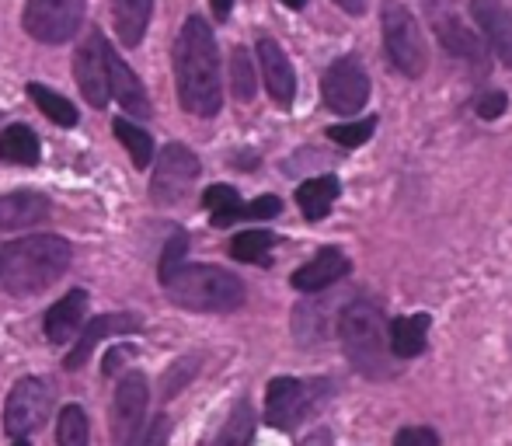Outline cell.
Masks as SVG:
<instances>
[{"label":"cell","mask_w":512,"mask_h":446,"mask_svg":"<svg viewBox=\"0 0 512 446\" xmlns=\"http://www.w3.org/2000/svg\"><path fill=\"white\" fill-rule=\"evenodd\" d=\"M185 251H189V237H185L182 230H175V234H171V241L164 244V255H161V279L168 276V272H175L178 265L185 262Z\"/></svg>","instance_id":"cell-34"},{"label":"cell","mask_w":512,"mask_h":446,"mask_svg":"<svg viewBox=\"0 0 512 446\" xmlns=\"http://www.w3.org/2000/svg\"><path fill=\"white\" fill-rule=\"evenodd\" d=\"M230 84H234L237 102H251V98H255V63H251L248 49H241V46L230 56Z\"/></svg>","instance_id":"cell-33"},{"label":"cell","mask_w":512,"mask_h":446,"mask_svg":"<svg viewBox=\"0 0 512 446\" xmlns=\"http://www.w3.org/2000/svg\"><path fill=\"white\" fill-rule=\"evenodd\" d=\"M112 133L119 136V143L129 150V157H133V164L140 171L154 161V140H150V133L143 126H136V122H129V119H115Z\"/></svg>","instance_id":"cell-28"},{"label":"cell","mask_w":512,"mask_h":446,"mask_svg":"<svg viewBox=\"0 0 512 446\" xmlns=\"http://www.w3.org/2000/svg\"><path fill=\"white\" fill-rule=\"evenodd\" d=\"M175 307L199 314H227L244 304V283L220 265H178L161 279Z\"/></svg>","instance_id":"cell-4"},{"label":"cell","mask_w":512,"mask_h":446,"mask_svg":"<svg viewBox=\"0 0 512 446\" xmlns=\"http://www.w3.org/2000/svg\"><path fill=\"white\" fill-rule=\"evenodd\" d=\"M321 384H304L293 377H276L265 391V419L276 429H293L300 419H307L317 408L321 394H314Z\"/></svg>","instance_id":"cell-10"},{"label":"cell","mask_w":512,"mask_h":446,"mask_svg":"<svg viewBox=\"0 0 512 446\" xmlns=\"http://www.w3.org/2000/svg\"><path fill=\"white\" fill-rule=\"evenodd\" d=\"M70 244L56 234H32L0 248V286L14 297L49 290L70 265Z\"/></svg>","instance_id":"cell-2"},{"label":"cell","mask_w":512,"mask_h":446,"mask_svg":"<svg viewBox=\"0 0 512 446\" xmlns=\"http://www.w3.org/2000/svg\"><path fill=\"white\" fill-rule=\"evenodd\" d=\"M147 401H150L147 377L136 373V370L126 373L122 384H119V391H115V401H112V440H115V446H133V440L143 429Z\"/></svg>","instance_id":"cell-12"},{"label":"cell","mask_w":512,"mask_h":446,"mask_svg":"<svg viewBox=\"0 0 512 446\" xmlns=\"http://www.w3.org/2000/svg\"><path fill=\"white\" fill-rule=\"evenodd\" d=\"M14 446H28V443H25V440H18V443H14Z\"/></svg>","instance_id":"cell-43"},{"label":"cell","mask_w":512,"mask_h":446,"mask_svg":"<svg viewBox=\"0 0 512 446\" xmlns=\"http://www.w3.org/2000/svg\"><path fill=\"white\" fill-rule=\"evenodd\" d=\"M175 81L182 109L199 119H213L223 105L220 56L203 18H189L175 39Z\"/></svg>","instance_id":"cell-1"},{"label":"cell","mask_w":512,"mask_h":446,"mask_svg":"<svg viewBox=\"0 0 512 446\" xmlns=\"http://www.w3.org/2000/svg\"><path fill=\"white\" fill-rule=\"evenodd\" d=\"M49 405H53V394H49L46 380L25 377L11 387L4 405V429L14 440H25L28 433L42 426L49 419Z\"/></svg>","instance_id":"cell-9"},{"label":"cell","mask_w":512,"mask_h":446,"mask_svg":"<svg viewBox=\"0 0 512 446\" xmlns=\"http://www.w3.org/2000/svg\"><path fill=\"white\" fill-rule=\"evenodd\" d=\"M338 338H342V349L349 356V363L363 377L387 380L398 373V359L391 352L387 318L380 311V304H373L366 297H352L342 307V314H338Z\"/></svg>","instance_id":"cell-3"},{"label":"cell","mask_w":512,"mask_h":446,"mask_svg":"<svg viewBox=\"0 0 512 446\" xmlns=\"http://www.w3.org/2000/svg\"><path fill=\"white\" fill-rule=\"evenodd\" d=\"M258 67H262V77H265V88H269L272 102L290 109L293 98H297V70L293 63L286 60L283 46L269 35L258 39Z\"/></svg>","instance_id":"cell-15"},{"label":"cell","mask_w":512,"mask_h":446,"mask_svg":"<svg viewBox=\"0 0 512 446\" xmlns=\"http://www.w3.org/2000/svg\"><path fill=\"white\" fill-rule=\"evenodd\" d=\"M203 206L213 213L216 227H230L234 220H241V196L230 185H209L203 192Z\"/></svg>","instance_id":"cell-29"},{"label":"cell","mask_w":512,"mask_h":446,"mask_svg":"<svg viewBox=\"0 0 512 446\" xmlns=\"http://www.w3.org/2000/svg\"><path fill=\"white\" fill-rule=\"evenodd\" d=\"M331 325H338L335 304H324V300H310V304L293 307V332L304 345L324 342L331 332Z\"/></svg>","instance_id":"cell-23"},{"label":"cell","mask_w":512,"mask_h":446,"mask_svg":"<svg viewBox=\"0 0 512 446\" xmlns=\"http://www.w3.org/2000/svg\"><path fill=\"white\" fill-rule=\"evenodd\" d=\"M49 217V203L39 192H11L0 196V230H21L35 227Z\"/></svg>","instance_id":"cell-21"},{"label":"cell","mask_w":512,"mask_h":446,"mask_svg":"<svg viewBox=\"0 0 512 446\" xmlns=\"http://www.w3.org/2000/svg\"><path fill=\"white\" fill-rule=\"evenodd\" d=\"M88 0H28L21 25L35 42L46 46H60V42L74 39V32L81 28Z\"/></svg>","instance_id":"cell-6"},{"label":"cell","mask_w":512,"mask_h":446,"mask_svg":"<svg viewBox=\"0 0 512 446\" xmlns=\"http://www.w3.org/2000/svg\"><path fill=\"white\" fill-rule=\"evenodd\" d=\"M338 199V178L335 175H321V178H310L297 189V203L304 210L307 220H324L331 213Z\"/></svg>","instance_id":"cell-24"},{"label":"cell","mask_w":512,"mask_h":446,"mask_svg":"<svg viewBox=\"0 0 512 446\" xmlns=\"http://www.w3.org/2000/svg\"><path fill=\"white\" fill-rule=\"evenodd\" d=\"M272 244H276V237H272L269 230H262V227L241 230V234L230 241V255H234L237 262H265Z\"/></svg>","instance_id":"cell-30"},{"label":"cell","mask_w":512,"mask_h":446,"mask_svg":"<svg viewBox=\"0 0 512 446\" xmlns=\"http://www.w3.org/2000/svg\"><path fill=\"white\" fill-rule=\"evenodd\" d=\"M91 429H88V415L77 405H67L60 412V422H56V446H88Z\"/></svg>","instance_id":"cell-31"},{"label":"cell","mask_w":512,"mask_h":446,"mask_svg":"<svg viewBox=\"0 0 512 446\" xmlns=\"http://www.w3.org/2000/svg\"><path fill=\"white\" fill-rule=\"evenodd\" d=\"M342 11H349V14H363L366 11V0H335Z\"/></svg>","instance_id":"cell-41"},{"label":"cell","mask_w":512,"mask_h":446,"mask_svg":"<svg viewBox=\"0 0 512 446\" xmlns=\"http://www.w3.org/2000/svg\"><path fill=\"white\" fill-rule=\"evenodd\" d=\"M143 321L136 318V314H102V318H91L88 325L81 328V335H77L74 349L67 352V370H81L84 363H88V356L98 349V345L105 342V338H115V335H133L140 332Z\"/></svg>","instance_id":"cell-14"},{"label":"cell","mask_w":512,"mask_h":446,"mask_svg":"<svg viewBox=\"0 0 512 446\" xmlns=\"http://www.w3.org/2000/svg\"><path fill=\"white\" fill-rule=\"evenodd\" d=\"M108 91H112L115 102L129 115H143V119L150 115V98H147V91H143L140 77H136L133 70L126 67V60H119L112 49H108Z\"/></svg>","instance_id":"cell-19"},{"label":"cell","mask_w":512,"mask_h":446,"mask_svg":"<svg viewBox=\"0 0 512 446\" xmlns=\"http://www.w3.org/2000/svg\"><path fill=\"white\" fill-rule=\"evenodd\" d=\"M373 133H377V119H373V115H366V119L335 122V126H328V140L338 143V147H363V143H370Z\"/></svg>","instance_id":"cell-32"},{"label":"cell","mask_w":512,"mask_h":446,"mask_svg":"<svg viewBox=\"0 0 512 446\" xmlns=\"http://www.w3.org/2000/svg\"><path fill=\"white\" fill-rule=\"evenodd\" d=\"M380 28H384V46L391 63L405 77H422L429 67V49L418 32V21L411 18V11L398 0H384L380 7Z\"/></svg>","instance_id":"cell-5"},{"label":"cell","mask_w":512,"mask_h":446,"mask_svg":"<svg viewBox=\"0 0 512 446\" xmlns=\"http://www.w3.org/2000/svg\"><path fill=\"white\" fill-rule=\"evenodd\" d=\"M321 98L335 115H356L370 102V77L356 56H338L321 77Z\"/></svg>","instance_id":"cell-8"},{"label":"cell","mask_w":512,"mask_h":446,"mask_svg":"<svg viewBox=\"0 0 512 446\" xmlns=\"http://www.w3.org/2000/svg\"><path fill=\"white\" fill-rule=\"evenodd\" d=\"M506 105H509V98L502 95V91H485V95H478L474 109H478V115L485 122H492V119H499V115L506 112Z\"/></svg>","instance_id":"cell-37"},{"label":"cell","mask_w":512,"mask_h":446,"mask_svg":"<svg viewBox=\"0 0 512 446\" xmlns=\"http://www.w3.org/2000/svg\"><path fill=\"white\" fill-rule=\"evenodd\" d=\"M84 318H88V293L84 290H70L67 297H60L53 307L46 311V338L49 342H70L81 332Z\"/></svg>","instance_id":"cell-18"},{"label":"cell","mask_w":512,"mask_h":446,"mask_svg":"<svg viewBox=\"0 0 512 446\" xmlns=\"http://www.w3.org/2000/svg\"><path fill=\"white\" fill-rule=\"evenodd\" d=\"M429 328H432V314H408V318H394L387 325V338H391V352L394 359H411L422 356L425 342H429Z\"/></svg>","instance_id":"cell-20"},{"label":"cell","mask_w":512,"mask_h":446,"mask_svg":"<svg viewBox=\"0 0 512 446\" xmlns=\"http://www.w3.org/2000/svg\"><path fill=\"white\" fill-rule=\"evenodd\" d=\"M283 4H286V7H293V11H300V7H304L307 0H283Z\"/></svg>","instance_id":"cell-42"},{"label":"cell","mask_w":512,"mask_h":446,"mask_svg":"<svg viewBox=\"0 0 512 446\" xmlns=\"http://www.w3.org/2000/svg\"><path fill=\"white\" fill-rule=\"evenodd\" d=\"M25 91H28V98L39 105V112L46 115V119H53L56 126H67V129L77 126V119H81V115H77V109L60 95V91L46 88V84H39V81H32Z\"/></svg>","instance_id":"cell-26"},{"label":"cell","mask_w":512,"mask_h":446,"mask_svg":"<svg viewBox=\"0 0 512 446\" xmlns=\"http://www.w3.org/2000/svg\"><path fill=\"white\" fill-rule=\"evenodd\" d=\"M209 4H213V14L220 21H227L230 18V7H234V0H209Z\"/></svg>","instance_id":"cell-40"},{"label":"cell","mask_w":512,"mask_h":446,"mask_svg":"<svg viewBox=\"0 0 512 446\" xmlns=\"http://www.w3.org/2000/svg\"><path fill=\"white\" fill-rule=\"evenodd\" d=\"M150 7H154V0H112L115 35H119L122 46L133 49L143 42L150 25Z\"/></svg>","instance_id":"cell-22"},{"label":"cell","mask_w":512,"mask_h":446,"mask_svg":"<svg viewBox=\"0 0 512 446\" xmlns=\"http://www.w3.org/2000/svg\"><path fill=\"white\" fill-rule=\"evenodd\" d=\"M471 14L478 28L485 32L492 53L512 70V14L499 0H471Z\"/></svg>","instance_id":"cell-17"},{"label":"cell","mask_w":512,"mask_h":446,"mask_svg":"<svg viewBox=\"0 0 512 446\" xmlns=\"http://www.w3.org/2000/svg\"><path fill=\"white\" fill-rule=\"evenodd\" d=\"M251 436H255V408L248 401H237L234 412L227 415V422H223L209 446H248Z\"/></svg>","instance_id":"cell-27"},{"label":"cell","mask_w":512,"mask_h":446,"mask_svg":"<svg viewBox=\"0 0 512 446\" xmlns=\"http://www.w3.org/2000/svg\"><path fill=\"white\" fill-rule=\"evenodd\" d=\"M199 171V157L192 154L185 143H168L157 157V168H154V182H150V196H154L157 206H175L185 199V192L196 185Z\"/></svg>","instance_id":"cell-7"},{"label":"cell","mask_w":512,"mask_h":446,"mask_svg":"<svg viewBox=\"0 0 512 446\" xmlns=\"http://www.w3.org/2000/svg\"><path fill=\"white\" fill-rule=\"evenodd\" d=\"M168 429H171L168 415H157L154 426H150L147 433H143V443L140 446H168Z\"/></svg>","instance_id":"cell-38"},{"label":"cell","mask_w":512,"mask_h":446,"mask_svg":"<svg viewBox=\"0 0 512 446\" xmlns=\"http://www.w3.org/2000/svg\"><path fill=\"white\" fill-rule=\"evenodd\" d=\"M304 446H335V443H331V433H328V429H317V433H310V436H307Z\"/></svg>","instance_id":"cell-39"},{"label":"cell","mask_w":512,"mask_h":446,"mask_svg":"<svg viewBox=\"0 0 512 446\" xmlns=\"http://www.w3.org/2000/svg\"><path fill=\"white\" fill-rule=\"evenodd\" d=\"M74 77L81 84V95L88 98L95 109H105L112 91H108V46L102 32H88L74 56Z\"/></svg>","instance_id":"cell-13"},{"label":"cell","mask_w":512,"mask_h":446,"mask_svg":"<svg viewBox=\"0 0 512 446\" xmlns=\"http://www.w3.org/2000/svg\"><path fill=\"white\" fill-rule=\"evenodd\" d=\"M349 272H352V262L342 251L324 248V251H317L307 265H300V269L293 272L290 283H293V290H300V293H321V290H328V286L342 283Z\"/></svg>","instance_id":"cell-16"},{"label":"cell","mask_w":512,"mask_h":446,"mask_svg":"<svg viewBox=\"0 0 512 446\" xmlns=\"http://www.w3.org/2000/svg\"><path fill=\"white\" fill-rule=\"evenodd\" d=\"M279 210H283V203H279L276 196H258L255 203L241 206V217L244 220H272V217H279Z\"/></svg>","instance_id":"cell-36"},{"label":"cell","mask_w":512,"mask_h":446,"mask_svg":"<svg viewBox=\"0 0 512 446\" xmlns=\"http://www.w3.org/2000/svg\"><path fill=\"white\" fill-rule=\"evenodd\" d=\"M394 446H439V433L429 426H408L394 436Z\"/></svg>","instance_id":"cell-35"},{"label":"cell","mask_w":512,"mask_h":446,"mask_svg":"<svg viewBox=\"0 0 512 446\" xmlns=\"http://www.w3.org/2000/svg\"><path fill=\"white\" fill-rule=\"evenodd\" d=\"M425 11H429V21H432V28H436L439 42H443L453 56H460V60L471 63L474 74H485V67H488L485 46H481L478 35L467 32L464 21H460V14L453 11L450 0H425Z\"/></svg>","instance_id":"cell-11"},{"label":"cell","mask_w":512,"mask_h":446,"mask_svg":"<svg viewBox=\"0 0 512 446\" xmlns=\"http://www.w3.org/2000/svg\"><path fill=\"white\" fill-rule=\"evenodd\" d=\"M0 161L11 164H39V136L28 126L14 122V126L0 129Z\"/></svg>","instance_id":"cell-25"}]
</instances>
